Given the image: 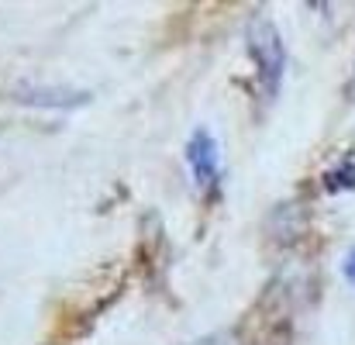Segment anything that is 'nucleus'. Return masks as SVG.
I'll return each instance as SVG.
<instances>
[{
    "label": "nucleus",
    "instance_id": "1",
    "mask_svg": "<svg viewBox=\"0 0 355 345\" xmlns=\"http://www.w3.org/2000/svg\"><path fill=\"white\" fill-rule=\"evenodd\" d=\"M245 42H248V56L255 62L259 73V90L262 101H272L279 94V80H283V66H286V49L283 38L276 31V24L266 14H255L245 28Z\"/></svg>",
    "mask_w": 355,
    "mask_h": 345
},
{
    "label": "nucleus",
    "instance_id": "2",
    "mask_svg": "<svg viewBox=\"0 0 355 345\" xmlns=\"http://www.w3.org/2000/svg\"><path fill=\"white\" fill-rule=\"evenodd\" d=\"M187 166H190V176L197 187H214L218 183V173H221V152H218V142L207 128H197L187 142Z\"/></svg>",
    "mask_w": 355,
    "mask_h": 345
},
{
    "label": "nucleus",
    "instance_id": "3",
    "mask_svg": "<svg viewBox=\"0 0 355 345\" xmlns=\"http://www.w3.org/2000/svg\"><path fill=\"white\" fill-rule=\"evenodd\" d=\"M17 101H24L31 108H80V104L90 101V94L69 90V87H31V83H21L17 87Z\"/></svg>",
    "mask_w": 355,
    "mask_h": 345
},
{
    "label": "nucleus",
    "instance_id": "4",
    "mask_svg": "<svg viewBox=\"0 0 355 345\" xmlns=\"http://www.w3.org/2000/svg\"><path fill=\"white\" fill-rule=\"evenodd\" d=\"M342 269H345V280L349 283H355V249L345 255V262H342Z\"/></svg>",
    "mask_w": 355,
    "mask_h": 345
},
{
    "label": "nucleus",
    "instance_id": "5",
    "mask_svg": "<svg viewBox=\"0 0 355 345\" xmlns=\"http://www.w3.org/2000/svg\"><path fill=\"white\" fill-rule=\"evenodd\" d=\"M200 345H238L232 335H211L207 342H200Z\"/></svg>",
    "mask_w": 355,
    "mask_h": 345
}]
</instances>
